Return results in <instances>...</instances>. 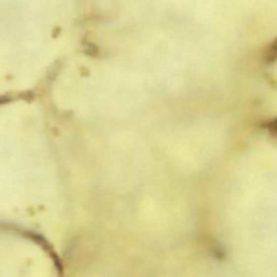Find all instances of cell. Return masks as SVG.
<instances>
[{
	"instance_id": "cell-2",
	"label": "cell",
	"mask_w": 277,
	"mask_h": 277,
	"mask_svg": "<svg viewBox=\"0 0 277 277\" xmlns=\"http://www.w3.org/2000/svg\"><path fill=\"white\" fill-rule=\"evenodd\" d=\"M268 130L271 135L277 137V118L271 120L268 124Z\"/></svg>"
},
{
	"instance_id": "cell-1",
	"label": "cell",
	"mask_w": 277,
	"mask_h": 277,
	"mask_svg": "<svg viewBox=\"0 0 277 277\" xmlns=\"http://www.w3.org/2000/svg\"><path fill=\"white\" fill-rule=\"evenodd\" d=\"M277 60V38L265 50L264 61L265 63L272 64Z\"/></svg>"
}]
</instances>
